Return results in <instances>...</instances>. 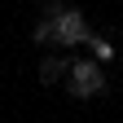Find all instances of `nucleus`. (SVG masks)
Listing matches in <instances>:
<instances>
[{"label": "nucleus", "instance_id": "f257e3e1", "mask_svg": "<svg viewBox=\"0 0 123 123\" xmlns=\"http://www.w3.org/2000/svg\"><path fill=\"white\" fill-rule=\"evenodd\" d=\"M70 92L75 97H97L105 92V75H101V62H70Z\"/></svg>", "mask_w": 123, "mask_h": 123}, {"label": "nucleus", "instance_id": "f03ea898", "mask_svg": "<svg viewBox=\"0 0 123 123\" xmlns=\"http://www.w3.org/2000/svg\"><path fill=\"white\" fill-rule=\"evenodd\" d=\"M66 70H70V62H66V57H44V62H40V79H44V84L62 79Z\"/></svg>", "mask_w": 123, "mask_h": 123}, {"label": "nucleus", "instance_id": "7ed1b4c3", "mask_svg": "<svg viewBox=\"0 0 123 123\" xmlns=\"http://www.w3.org/2000/svg\"><path fill=\"white\" fill-rule=\"evenodd\" d=\"M88 44H92V53H97V62H110V57H114V49H110L105 40H97V35H92Z\"/></svg>", "mask_w": 123, "mask_h": 123}]
</instances>
